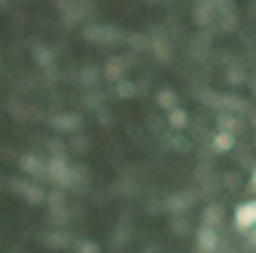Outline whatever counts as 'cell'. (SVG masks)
Returning <instances> with one entry per match:
<instances>
[{"mask_svg":"<svg viewBox=\"0 0 256 253\" xmlns=\"http://www.w3.org/2000/svg\"><path fill=\"white\" fill-rule=\"evenodd\" d=\"M256 226V202H244L235 210V229L238 232H250Z\"/></svg>","mask_w":256,"mask_h":253,"instance_id":"1","label":"cell"},{"mask_svg":"<svg viewBox=\"0 0 256 253\" xmlns=\"http://www.w3.org/2000/svg\"><path fill=\"white\" fill-rule=\"evenodd\" d=\"M232 144H235V138H232L229 132H220V134L214 138V146H216L220 152H226V150H232Z\"/></svg>","mask_w":256,"mask_h":253,"instance_id":"2","label":"cell"},{"mask_svg":"<svg viewBox=\"0 0 256 253\" xmlns=\"http://www.w3.org/2000/svg\"><path fill=\"white\" fill-rule=\"evenodd\" d=\"M171 125H174V128H183V125H186V113L183 110H174L171 113Z\"/></svg>","mask_w":256,"mask_h":253,"instance_id":"3","label":"cell"},{"mask_svg":"<svg viewBox=\"0 0 256 253\" xmlns=\"http://www.w3.org/2000/svg\"><path fill=\"white\" fill-rule=\"evenodd\" d=\"M253 186H256V171H253Z\"/></svg>","mask_w":256,"mask_h":253,"instance_id":"4","label":"cell"}]
</instances>
